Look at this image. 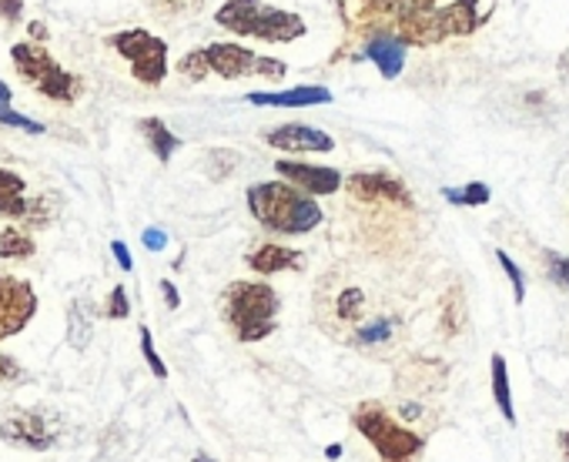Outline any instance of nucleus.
Listing matches in <instances>:
<instances>
[{"instance_id":"nucleus-19","label":"nucleus","mask_w":569,"mask_h":462,"mask_svg":"<svg viewBox=\"0 0 569 462\" xmlns=\"http://www.w3.org/2000/svg\"><path fill=\"white\" fill-rule=\"evenodd\" d=\"M38 252L34 239L28 235L24 228L18 224H4L0 228V259H11V262H24Z\"/></svg>"},{"instance_id":"nucleus-12","label":"nucleus","mask_w":569,"mask_h":462,"mask_svg":"<svg viewBox=\"0 0 569 462\" xmlns=\"http://www.w3.org/2000/svg\"><path fill=\"white\" fill-rule=\"evenodd\" d=\"M264 141H268L271 148H278V151H299V154H302V151H319V154H326V151L336 148L332 134H326V131H319V128H309V124H281V128L268 131Z\"/></svg>"},{"instance_id":"nucleus-40","label":"nucleus","mask_w":569,"mask_h":462,"mask_svg":"<svg viewBox=\"0 0 569 462\" xmlns=\"http://www.w3.org/2000/svg\"><path fill=\"white\" fill-rule=\"evenodd\" d=\"M326 455H329V459H339V455H342V445H329Z\"/></svg>"},{"instance_id":"nucleus-23","label":"nucleus","mask_w":569,"mask_h":462,"mask_svg":"<svg viewBox=\"0 0 569 462\" xmlns=\"http://www.w3.org/2000/svg\"><path fill=\"white\" fill-rule=\"evenodd\" d=\"M91 342V312H88V302H84V322H81V302L71 305V345L74 349H84Z\"/></svg>"},{"instance_id":"nucleus-30","label":"nucleus","mask_w":569,"mask_h":462,"mask_svg":"<svg viewBox=\"0 0 569 462\" xmlns=\"http://www.w3.org/2000/svg\"><path fill=\"white\" fill-rule=\"evenodd\" d=\"M542 259H546V269H549V279L569 289V259H562V255H556V252H546Z\"/></svg>"},{"instance_id":"nucleus-18","label":"nucleus","mask_w":569,"mask_h":462,"mask_svg":"<svg viewBox=\"0 0 569 462\" xmlns=\"http://www.w3.org/2000/svg\"><path fill=\"white\" fill-rule=\"evenodd\" d=\"M489 372H492V399H496V405H499V412H502V419L509 422V425H516V409H512V389H509V365H506V359L496 352L492 359H489Z\"/></svg>"},{"instance_id":"nucleus-25","label":"nucleus","mask_w":569,"mask_h":462,"mask_svg":"<svg viewBox=\"0 0 569 462\" xmlns=\"http://www.w3.org/2000/svg\"><path fill=\"white\" fill-rule=\"evenodd\" d=\"M138 332H141V352H144V362H148L151 375H154V379H168V365L161 362V355H158V349H154L151 329H148V325H141Z\"/></svg>"},{"instance_id":"nucleus-37","label":"nucleus","mask_w":569,"mask_h":462,"mask_svg":"<svg viewBox=\"0 0 569 462\" xmlns=\"http://www.w3.org/2000/svg\"><path fill=\"white\" fill-rule=\"evenodd\" d=\"M11 101H14V91L4 81H0V104H11Z\"/></svg>"},{"instance_id":"nucleus-11","label":"nucleus","mask_w":569,"mask_h":462,"mask_svg":"<svg viewBox=\"0 0 569 462\" xmlns=\"http://www.w3.org/2000/svg\"><path fill=\"white\" fill-rule=\"evenodd\" d=\"M349 194L359 198V201H389V204H402V208H412V194L409 188L389 174V171H359L346 181Z\"/></svg>"},{"instance_id":"nucleus-32","label":"nucleus","mask_w":569,"mask_h":462,"mask_svg":"<svg viewBox=\"0 0 569 462\" xmlns=\"http://www.w3.org/2000/svg\"><path fill=\"white\" fill-rule=\"evenodd\" d=\"M141 242H144V249H151V252H161L164 245H168V235L161 228H148L144 235H141Z\"/></svg>"},{"instance_id":"nucleus-34","label":"nucleus","mask_w":569,"mask_h":462,"mask_svg":"<svg viewBox=\"0 0 569 462\" xmlns=\"http://www.w3.org/2000/svg\"><path fill=\"white\" fill-rule=\"evenodd\" d=\"M111 252H114V259H118L121 272H131V269H134V262H131V252H128V245H124V242H111Z\"/></svg>"},{"instance_id":"nucleus-7","label":"nucleus","mask_w":569,"mask_h":462,"mask_svg":"<svg viewBox=\"0 0 569 462\" xmlns=\"http://www.w3.org/2000/svg\"><path fill=\"white\" fill-rule=\"evenodd\" d=\"M111 48L131 61V74L148 84V88H158L168 74V44L148 31H121V34H111L108 38Z\"/></svg>"},{"instance_id":"nucleus-15","label":"nucleus","mask_w":569,"mask_h":462,"mask_svg":"<svg viewBox=\"0 0 569 462\" xmlns=\"http://www.w3.org/2000/svg\"><path fill=\"white\" fill-rule=\"evenodd\" d=\"M306 259L289 249V245H274V242H264L258 245L254 252H248V269L258 272V275H278V272H296L302 269Z\"/></svg>"},{"instance_id":"nucleus-9","label":"nucleus","mask_w":569,"mask_h":462,"mask_svg":"<svg viewBox=\"0 0 569 462\" xmlns=\"http://www.w3.org/2000/svg\"><path fill=\"white\" fill-rule=\"evenodd\" d=\"M0 439L18 449H34L44 452L58 442L54 419L38 409H11V415L0 422Z\"/></svg>"},{"instance_id":"nucleus-10","label":"nucleus","mask_w":569,"mask_h":462,"mask_svg":"<svg viewBox=\"0 0 569 462\" xmlns=\"http://www.w3.org/2000/svg\"><path fill=\"white\" fill-rule=\"evenodd\" d=\"M274 171L281 174L284 184L299 188L302 194H336L342 188V171L339 168H322V164H306V161H274Z\"/></svg>"},{"instance_id":"nucleus-27","label":"nucleus","mask_w":569,"mask_h":462,"mask_svg":"<svg viewBox=\"0 0 569 462\" xmlns=\"http://www.w3.org/2000/svg\"><path fill=\"white\" fill-rule=\"evenodd\" d=\"M389 332H392V319H376L372 325H366V329H359V332H356V342H359V345L386 342V339H389Z\"/></svg>"},{"instance_id":"nucleus-14","label":"nucleus","mask_w":569,"mask_h":462,"mask_svg":"<svg viewBox=\"0 0 569 462\" xmlns=\"http://www.w3.org/2000/svg\"><path fill=\"white\" fill-rule=\"evenodd\" d=\"M248 101L254 108H312V104H329L332 91L319 84H306L292 91H258V94H248Z\"/></svg>"},{"instance_id":"nucleus-41","label":"nucleus","mask_w":569,"mask_h":462,"mask_svg":"<svg viewBox=\"0 0 569 462\" xmlns=\"http://www.w3.org/2000/svg\"><path fill=\"white\" fill-rule=\"evenodd\" d=\"M191 462H211V459H208V455H204V452H198V455H194V459H191Z\"/></svg>"},{"instance_id":"nucleus-21","label":"nucleus","mask_w":569,"mask_h":462,"mask_svg":"<svg viewBox=\"0 0 569 462\" xmlns=\"http://www.w3.org/2000/svg\"><path fill=\"white\" fill-rule=\"evenodd\" d=\"M442 198L452 201V204H469V208H479V204H489L492 191L489 184L482 181H472V184H462V188H442Z\"/></svg>"},{"instance_id":"nucleus-16","label":"nucleus","mask_w":569,"mask_h":462,"mask_svg":"<svg viewBox=\"0 0 569 462\" xmlns=\"http://www.w3.org/2000/svg\"><path fill=\"white\" fill-rule=\"evenodd\" d=\"M28 181L24 174L11 171V168H0V218H11V221H24L28 214Z\"/></svg>"},{"instance_id":"nucleus-6","label":"nucleus","mask_w":569,"mask_h":462,"mask_svg":"<svg viewBox=\"0 0 569 462\" xmlns=\"http://www.w3.org/2000/svg\"><path fill=\"white\" fill-rule=\"evenodd\" d=\"M201 58H204L208 74H218V78H224V81H238V78H268V81H281L284 71H289L281 61H274V58H258L254 51H248V48H241V44H231V41L204 48Z\"/></svg>"},{"instance_id":"nucleus-1","label":"nucleus","mask_w":569,"mask_h":462,"mask_svg":"<svg viewBox=\"0 0 569 462\" xmlns=\"http://www.w3.org/2000/svg\"><path fill=\"white\" fill-rule=\"evenodd\" d=\"M248 211L258 224L274 235H309L322 224V208L316 198L302 194L284 181H258L248 188Z\"/></svg>"},{"instance_id":"nucleus-8","label":"nucleus","mask_w":569,"mask_h":462,"mask_svg":"<svg viewBox=\"0 0 569 462\" xmlns=\"http://www.w3.org/2000/svg\"><path fill=\"white\" fill-rule=\"evenodd\" d=\"M38 315V292L31 282L0 275V342L21 335Z\"/></svg>"},{"instance_id":"nucleus-38","label":"nucleus","mask_w":569,"mask_h":462,"mask_svg":"<svg viewBox=\"0 0 569 462\" xmlns=\"http://www.w3.org/2000/svg\"><path fill=\"white\" fill-rule=\"evenodd\" d=\"M31 34H38V41H48V31H44V24H31Z\"/></svg>"},{"instance_id":"nucleus-28","label":"nucleus","mask_w":569,"mask_h":462,"mask_svg":"<svg viewBox=\"0 0 569 462\" xmlns=\"http://www.w3.org/2000/svg\"><path fill=\"white\" fill-rule=\"evenodd\" d=\"M0 124H11V128L31 131V134H41V131H44V124H41V121H31V118L18 114L11 104H0Z\"/></svg>"},{"instance_id":"nucleus-33","label":"nucleus","mask_w":569,"mask_h":462,"mask_svg":"<svg viewBox=\"0 0 569 462\" xmlns=\"http://www.w3.org/2000/svg\"><path fill=\"white\" fill-rule=\"evenodd\" d=\"M24 11V0H0V18H8V21H18Z\"/></svg>"},{"instance_id":"nucleus-36","label":"nucleus","mask_w":569,"mask_h":462,"mask_svg":"<svg viewBox=\"0 0 569 462\" xmlns=\"http://www.w3.org/2000/svg\"><path fill=\"white\" fill-rule=\"evenodd\" d=\"M559 452H562V459L569 462V429L559 432Z\"/></svg>"},{"instance_id":"nucleus-5","label":"nucleus","mask_w":569,"mask_h":462,"mask_svg":"<svg viewBox=\"0 0 569 462\" xmlns=\"http://www.w3.org/2000/svg\"><path fill=\"white\" fill-rule=\"evenodd\" d=\"M11 61H14L18 74H21L28 84H34L48 101L71 104V101H78L81 91H84L81 78L68 74V71H64L44 48H38V44H14V48H11Z\"/></svg>"},{"instance_id":"nucleus-4","label":"nucleus","mask_w":569,"mask_h":462,"mask_svg":"<svg viewBox=\"0 0 569 462\" xmlns=\"http://www.w3.org/2000/svg\"><path fill=\"white\" fill-rule=\"evenodd\" d=\"M352 425L369 439L382 462H419L426 439L389 415L382 402H359L352 409Z\"/></svg>"},{"instance_id":"nucleus-29","label":"nucleus","mask_w":569,"mask_h":462,"mask_svg":"<svg viewBox=\"0 0 569 462\" xmlns=\"http://www.w3.org/2000/svg\"><path fill=\"white\" fill-rule=\"evenodd\" d=\"M104 315H108V319H114V322H121V319H128V315H131V305H128V289H124V285H114V289H111V299H108V309H104Z\"/></svg>"},{"instance_id":"nucleus-26","label":"nucleus","mask_w":569,"mask_h":462,"mask_svg":"<svg viewBox=\"0 0 569 462\" xmlns=\"http://www.w3.org/2000/svg\"><path fill=\"white\" fill-rule=\"evenodd\" d=\"M496 259H499V265H502V272H506V279L512 282V299H516V305H522L526 302V282H522V272H519V265L499 249L496 252Z\"/></svg>"},{"instance_id":"nucleus-3","label":"nucleus","mask_w":569,"mask_h":462,"mask_svg":"<svg viewBox=\"0 0 569 462\" xmlns=\"http://www.w3.org/2000/svg\"><path fill=\"white\" fill-rule=\"evenodd\" d=\"M214 21L241 38H258L268 44H292L296 38L306 34V21L299 14L264 8L261 0H224Z\"/></svg>"},{"instance_id":"nucleus-31","label":"nucleus","mask_w":569,"mask_h":462,"mask_svg":"<svg viewBox=\"0 0 569 462\" xmlns=\"http://www.w3.org/2000/svg\"><path fill=\"white\" fill-rule=\"evenodd\" d=\"M24 372H21V365H18V359L14 355H4L0 352V385H11V382H18Z\"/></svg>"},{"instance_id":"nucleus-24","label":"nucleus","mask_w":569,"mask_h":462,"mask_svg":"<svg viewBox=\"0 0 569 462\" xmlns=\"http://www.w3.org/2000/svg\"><path fill=\"white\" fill-rule=\"evenodd\" d=\"M24 221H28V224H34V228H48V224L54 221V194H41V198H34V201L28 204Z\"/></svg>"},{"instance_id":"nucleus-35","label":"nucleus","mask_w":569,"mask_h":462,"mask_svg":"<svg viewBox=\"0 0 569 462\" xmlns=\"http://www.w3.org/2000/svg\"><path fill=\"white\" fill-rule=\"evenodd\" d=\"M161 295L168 299V309H178V305H181V295H178V289H174V285L168 282V279L161 282Z\"/></svg>"},{"instance_id":"nucleus-39","label":"nucleus","mask_w":569,"mask_h":462,"mask_svg":"<svg viewBox=\"0 0 569 462\" xmlns=\"http://www.w3.org/2000/svg\"><path fill=\"white\" fill-rule=\"evenodd\" d=\"M559 71H562V74H569V51H562V54H559Z\"/></svg>"},{"instance_id":"nucleus-22","label":"nucleus","mask_w":569,"mask_h":462,"mask_svg":"<svg viewBox=\"0 0 569 462\" xmlns=\"http://www.w3.org/2000/svg\"><path fill=\"white\" fill-rule=\"evenodd\" d=\"M336 312H339L342 322H359L362 312H366V295H362V289H346V292L339 295Z\"/></svg>"},{"instance_id":"nucleus-13","label":"nucleus","mask_w":569,"mask_h":462,"mask_svg":"<svg viewBox=\"0 0 569 462\" xmlns=\"http://www.w3.org/2000/svg\"><path fill=\"white\" fill-rule=\"evenodd\" d=\"M406 51H409V44L402 38H396V34H372L366 41V48H362V58H369L386 81H392L406 68Z\"/></svg>"},{"instance_id":"nucleus-17","label":"nucleus","mask_w":569,"mask_h":462,"mask_svg":"<svg viewBox=\"0 0 569 462\" xmlns=\"http://www.w3.org/2000/svg\"><path fill=\"white\" fill-rule=\"evenodd\" d=\"M138 131L144 134V141L151 144V151H154V158L158 161H171L174 158V151L181 148V141L168 131V124L161 121V118H144L141 124H138Z\"/></svg>"},{"instance_id":"nucleus-2","label":"nucleus","mask_w":569,"mask_h":462,"mask_svg":"<svg viewBox=\"0 0 569 462\" xmlns=\"http://www.w3.org/2000/svg\"><path fill=\"white\" fill-rule=\"evenodd\" d=\"M281 299L268 282H231L221 295V319L238 342H261L278 329Z\"/></svg>"},{"instance_id":"nucleus-20","label":"nucleus","mask_w":569,"mask_h":462,"mask_svg":"<svg viewBox=\"0 0 569 462\" xmlns=\"http://www.w3.org/2000/svg\"><path fill=\"white\" fill-rule=\"evenodd\" d=\"M466 325V295L459 285H452L442 299V332L446 335H459Z\"/></svg>"}]
</instances>
